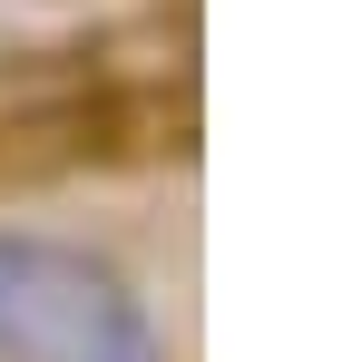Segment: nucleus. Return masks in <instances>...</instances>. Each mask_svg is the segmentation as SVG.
Segmentation results:
<instances>
[{"instance_id": "1", "label": "nucleus", "mask_w": 362, "mask_h": 362, "mask_svg": "<svg viewBox=\"0 0 362 362\" xmlns=\"http://www.w3.org/2000/svg\"><path fill=\"white\" fill-rule=\"evenodd\" d=\"M0 362H167V343L108 255L0 226Z\"/></svg>"}]
</instances>
